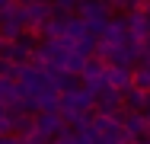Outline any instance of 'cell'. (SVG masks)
Instances as JSON below:
<instances>
[{"mask_svg": "<svg viewBox=\"0 0 150 144\" xmlns=\"http://www.w3.org/2000/svg\"><path fill=\"white\" fill-rule=\"evenodd\" d=\"M80 16H83L86 29H90L93 35L99 38V35L105 32V26H109V19H112V6H109L105 0H83Z\"/></svg>", "mask_w": 150, "mask_h": 144, "instance_id": "6da1fadb", "label": "cell"}, {"mask_svg": "<svg viewBox=\"0 0 150 144\" xmlns=\"http://www.w3.org/2000/svg\"><path fill=\"white\" fill-rule=\"evenodd\" d=\"M80 80L90 86V90H102V86H109V61H102L99 55L86 58V64H83V74H80Z\"/></svg>", "mask_w": 150, "mask_h": 144, "instance_id": "7a4b0ae2", "label": "cell"}, {"mask_svg": "<svg viewBox=\"0 0 150 144\" xmlns=\"http://www.w3.org/2000/svg\"><path fill=\"white\" fill-rule=\"evenodd\" d=\"M67 128H70V125L64 122V115H61V112H35V131L45 135L48 141L61 138Z\"/></svg>", "mask_w": 150, "mask_h": 144, "instance_id": "3957f363", "label": "cell"}, {"mask_svg": "<svg viewBox=\"0 0 150 144\" xmlns=\"http://www.w3.org/2000/svg\"><path fill=\"white\" fill-rule=\"evenodd\" d=\"M96 112H105V115H125V96H121V90L115 86H102L99 93H96Z\"/></svg>", "mask_w": 150, "mask_h": 144, "instance_id": "277c9868", "label": "cell"}, {"mask_svg": "<svg viewBox=\"0 0 150 144\" xmlns=\"http://www.w3.org/2000/svg\"><path fill=\"white\" fill-rule=\"evenodd\" d=\"M35 35H29V32H23L19 38H13L10 42V61L13 64H32L35 61Z\"/></svg>", "mask_w": 150, "mask_h": 144, "instance_id": "5b68a950", "label": "cell"}, {"mask_svg": "<svg viewBox=\"0 0 150 144\" xmlns=\"http://www.w3.org/2000/svg\"><path fill=\"white\" fill-rule=\"evenodd\" d=\"M105 45H125L128 38H131V29H128V16H112L109 19V26H105V32L99 35Z\"/></svg>", "mask_w": 150, "mask_h": 144, "instance_id": "8992f818", "label": "cell"}, {"mask_svg": "<svg viewBox=\"0 0 150 144\" xmlns=\"http://www.w3.org/2000/svg\"><path fill=\"white\" fill-rule=\"evenodd\" d=\"M121 125H125V131H128L134 141H141V138H147V135H150V118H147L144 112L128 109V112L121 115Z\"/></svg>", "mask_w": 150, "mask_h": 144, "instance_id": "52a82bcc", "label": "cell"}, {"mask_svg": "<svg viewBox=\"0 0 150 144\" xmlns=\"http://www.w3.org/2000/svg\"><path fill=\"white\" fill-rule=\"evenodd\" d=\"M128 16V29H131V38H137V42H150V13L144 10H131V13H125Z\"/></svg>", "mask_w": 150, "mask_h": 144, "instance_id": "ba28073f", "label": "cell"}, {"mask_svg": "<svg viewBox=\"0 0 150 144\" xmlns=\"http://www.w3.org/2000/svg\"><path fill=\"white\" fill-rule=\"evenodd\" d=\"M131 83H134V67H128V64H109V86L128 90Z\"/></svg>", "mask_w": 150, "mask_h": 144, "instance_id": "9c48e42d", "label": "cell"}, {"mask_svg": "<svg viewBox=\"0 0 150 144\" xmlns=\"http://www.w3.org/2000/svg\"><path fill=\"white\" fill-rule=\"evenodd\" d=\"M121 96H125V109H134V112H144L147 109V99H150V93L147 90H141V86H128V90H121Z\"/></svg>", "mask_w": 150, "mask_h": 144, "instance_id": "30bf717a", "label": "cell"}, {"mask_svg": "<svg viewBox=\"0 0 150 144\" xmlns=\"http://www.w3.org/2000/svg\"><path fill=\"white\" fill-rule=\"evenodd\" d=\"M23 96H26V93H23V86H19V80H13V77L0 74V99H3V103L16 106V103H19Z\"/></svg>", "mask_w": 150, "mask_h": 144, "instance_id": "8fae6325", "label": "cell"}, {"mask_svg": "<svg viewBox=\"0 0 150 144\" xmlns=\"http://www.w3.org/2000/svg\"><path fill=\"white\" fill-rule=\"evenodd\" d=\"M32 131H35V115L32 112H13V135L26 138Z\"/></svg>", "mask_w": 150, "mask_h": 144, "instance_id": "7c38bea8", "label": "cell"}, {"mask_svg": "<svg viewBox=\"0 0 150 144\" xmlns=\"http://www.w3.org/2000/svg\"><path fill=\"white\" fill-rule=\"evenodd\" d=\"M80 6H83V0H54V3H51L54 16H77Z\"/></svg>", "mask_w": 150, "mask_h": 144, "instance_id": "4fadbf2b", "label": "cell"}, {"mask_svg": "<svg viewBox=\"0 0 150 144\" xmlns=\"http://www.w3.org/2000/svg\"><path fill=\"white\" fill-rule=\"evenodd\" d=\"M134 86H141V90L150 93V61H141L134 67Z\"/></svg>", "mask_w": 150, "mask_h": 144, "instance_id": "5bb4252c", "label": "cell"}, {"mask_svg": "<svg viewBox=\"0 0 150 144\" xmlns=\"http://www.w3.org/2000/svg\"><path fill=\"white\" fill-rule=\"evenodd\" d=\"M51 144H83V138H80V135H77L74 128H67V131H64L61 138H54Z\"/></svg>", "mask_w": 150, "mask_h": 144, "instance_id": "9a60e30c", "label": "cell"}, {"mask_svg": "<svg viewBox=\"0 0 150 144\" xmlns=\"http://www.w3.org/2000/svg\"><path fill=\"white\" fill-rule=\"evenodd\" d=\"M0 144H23V138L13 135V131H6V135H0Z\"/></svg>", "mask_w": 150, "mask_h": 144, "instance_id": "2e32d148", "label": "cell"}, {"mask_svg": "<svg viewBox=\"0 0 150 144\" xmlns=\"http://www.w3.org/2000/svg\"><path fill=\"white\" fill-rule=\"evenodd\" d=\"M10 115H13L10 103H3V99H0V122H3V118H10Z\"/></svg>", "mask_w": 150, "mask_h": 144, "instance_id": "e0dca14e", "label": "cell"}, {"mask_svg": "<svg viewBox=\"0 0 150 144\" xmlns=\"http://www.w3.org/2000/svg\"><path fill=\"white\" fill-rule=\"evenodd\" d=\"M13 6H16V0H0V16H3V13H10Z\"/></svg>", "mask_w": 150, "mask_h": 144, "instance_id": "ac0fdd59", "label": "cell"}, {"mask_svg": "<svg viewBox=\"0 0 150 144\" xmlns=\"http://www.w3.org/2000/svg\"><path fill=\"white\" fill-rule=\"evenodd\" d=\"M19 3H54V0H19Z\"/></svg>", "mask_w": 150, "mask_h": 144, "instance_id": "d6986e66", "label": "cell"}, {"mask_svg": "<svg viewBox=\"0 0 150 144\" xmlns=\"http://www.w3.org/2000/svg\"><path fill=\"white\" fill-rule=\"evenodd\" d=\"M137 144H150V135H147V138H141V141H137Z\"/></svg>", "mask_w": 150, "mask_h": 144, "instance_id": "ffe728a7", "label": "cell"}]
</instances>
